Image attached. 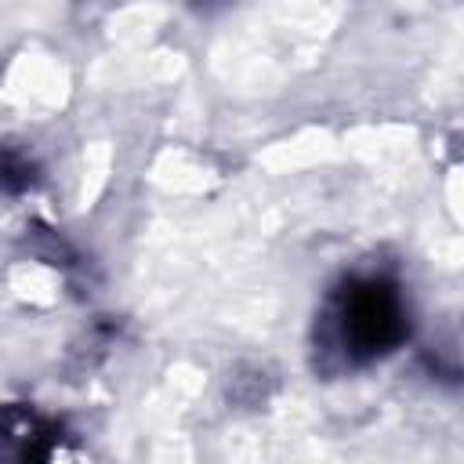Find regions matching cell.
Returning <instances> with one entry per match:
<instances>
[{
	"mask_svg": "<svg viewBox=\"0 0 464 464\" xmlns=\"http://www.w3.org/2000/svg\"><path fill=\"white\" fill-rule=\"evenodd\" d=\"M0 446H7L11 464H47L51 460V431L25 410H11L0 420Z\"/></svg>",
	"mask_w": 464,
	"mask_h": 464,
	"instance_id": "obj_2",
	"label": "cell"
},
{
	"mask_svg": "<svg viewBox=\"0 0 464 464\" xmlns=\"http://www.w3.org/2000/svg\"><path fill=\"white\" fill-rule=\"evenodd\" d=\"M410 315L392 279H352L334 301V337L352 362H370L402 344Z\"/></svg>",
	"mask_w": 464,
	"mask_h": 464,
	"instance_id": "obj_1",
	"label": "cell"
}]
</instances>
